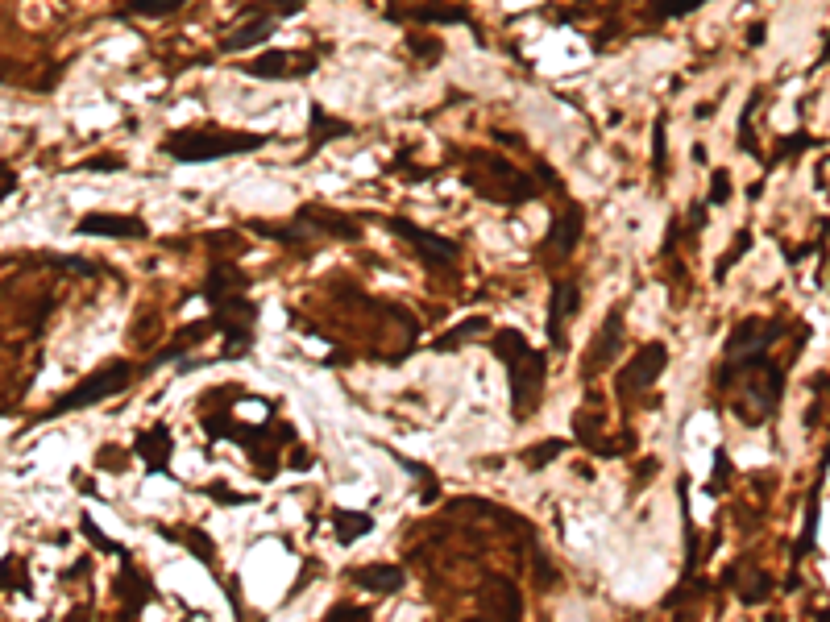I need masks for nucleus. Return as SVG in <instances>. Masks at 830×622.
Listing matches in <instances>:
<instances>
[{
	"label": "nucleus",
	"instance_id": "nucleus-41",
	"mask_svg": "<svg viewBox=\"0 0 830 622\" xmlns=\"http://www.w3.org/2000/svg\"><path fill=\"white\" fill-rule=\"evenodd\" d=\"M204 494H208L212 502H225V506H245V502H254V494H233V490H225V482L204 486Z\"/></svg>",
	"mask_w": 830,
	"mask_h": 622
},
{
	"label": "nucleus",
	"instance_id": "nucleus-8",
	"mask_svg": "<svg viewBox=\"0 0 830 622\" xmlns=\"http://www.w3.org/2000/svg\"><path fill=\"white\" fill-rule=\"evenodd\" d=\"M664 365H669V345H664V341H648L640 353H631L623 361V370L615 374V399L623 407H631L635 394H648V386L660 382Z\"/></svg>",
	"mask_w": 830,
	"mask_h": 622
},
{
	"label": "nucleus",
	"instance_id": "nucleus-27",
	"mask_svg": "<svg viewBox=\"0 0 830 622\" xmlns=\"http://www.w3.org/2000/svg\"><path fill=\"white\" fill-rule=\"evenodd\" d=\"M391 17H407V21H424V25H440V21H449V25H469V13L457 9V5H420V9H411V13H395Z\"/></svg>",
	"mask_w": 830,
	"mask_h": 622
},
{
	"label": "nucleus",
	"instance_id": "nucleus-35",
	"mask_svg": "<svg viewBox=\"0 0 830 622\" xmlns=\"http://www.w3.org/2000/svg\"><path fill=\"white\" fill-rule=\"evenodd\" d=\"M727 490H731V457H727V448H714V469H710L706 494L718 498V494H727Z\"/></svg>",
	"mask_w": 830,
	"mask_h": 622
},
{
	"label": "nucleus",
	"instance_id": "nucleus-29",
	"mask_svg": "<svg viewBox=\"0 0 830 622\" xmlns=\"http://www.w3.org/2000/svg\"><path fill=\"white\" fill-rule=\"evenodd\" d=\"M308 0H249V5L237 13V17H270V21H283V17H295Z\"/></svg>",
	"mask_w": 830,
	"mask_h": 622
},
{
	"label": "nucleus",
	"instance_id": "nucleus-25",
	"mask_svg": "<svg viewBox=\"0 0 830 622\" xmlns=\"http://www.w3.org/2000/svg\"><path fill=\"white\" fill-rule=\"evenodd\" d=\"M328 523H332V531H337L341 544H357L362 535L374 531V515H366V511H345V506H337Z\"/></svg>",
	"mask_w": 830,
	"mask_h": 622
},
{
	"label": "nucleus",
	"instance_id": "nucleus-32",
	"mask_svg": "<svg viewBox=\"0 0 830 622\" xmlns=\"http://www.w3.org/2000/svg\"><path fill=\"white\" fill-rule=\"evenodd\" d=\"M187 5V0H121V13H137V17H171Z\"/></svg>",
	"mask_w": 830,
	"mask_h": 622
},
{
	"label": "nucleus",
	"instance_id": "nucleus-26",
	"mask_svg": "<svg viewBox=\"0 0 830 622\" xmlns=\"http://www.w3.org/2000/svg\"><path fill=\"white\" fill-rule=\"evenodd\" d=\"M801 150H822V137H814V133H806V129H797V133L781 137V141H777V154L764 158V171H772V166H781V162H793Z\"/></svg>",
	"mask_w": 830,
	"mask_h": 622
},
{
	"label": "nucleus",
	"instance_id": "nucleus-2",
	"mask_svg": "<svg viewBox=\"0 0 830 622\" xmlns=\"http://www.w3.org/2000/svg\"><path fill=\"white\" fill-rule=\"evenodd\" d=\"M743 382V394L735 399V415L743 428H760V423L772 419V411L781 407V394H785V370L777 361L764 353H752V357H739V361H723V370L714 374V386L718 390H731Z\"/></svg>",
	"mask_w": 830,
	"mask_h": 622
},
{
	"label": "nucleus",
	"instance_id": "nucleus-12",
	"mask_svg": "<svg viewBox=\"0 0 830 622\" xmlns=\"http://www.w3.org/2000/svg\"><path fill=\"white\" fill-rule=\"evenodd\" d=\"M581 229H586V212H581L577 204H569L557 220L548 224V237L536 245V253H540V262H548V266H557V262H565L569 253L577 249V241H581Z\"/></svg>",
	"mask_w": 830,
	"mask_h": 622
},
{
	"label": "nucleus",
	"instance_id": "nucleus-33",
	"mask_svg": "<svg viewBox=\"0 0 830 622\" xmlns=\"http://www.w3.org/2000/svg\"><path fill=\"white\" fill-rule=\"evenodd\" d=\"M752 241H756V237H752V229H739V233H735V241H731V245H727V253H723V262L714 266V278H718V282H723V278L731 274V266H739V262H743V253L752 249Z\"/></svg>",
	"mask_w": 830,
	"mask_h": 622
},
{
	"label": "nucleus",
	"instance_id": "nucleus-15",
	"mask_svg": "<svg viewBox=\"0 0 830 622\" xmlns=\"http://www.w3.org/2000/svg\"><path fill=\"white\" fill-rule=\"evenodd\" d=\"M581 307V291H577V282H552V291H548V345L552 349H565V324L569 316Z\"/></svg>",
	"mask_w": 830,
	"mask_h": 622
},
{
	"label": "nucleus",
	"instance_id": "nucleus-3",
	"mask_svg": "<svg viewBox=\"0 0 830 622\" xmlns=\"http://www.w3.org/2000/svg\"><path fill=\"white\" fill-rule=\"evenodd\" d=\"M490 353L503 361L507 374H511V415H515V423H528L540 411V399H544L548 353H536L519 328H498L490 336Z\"/></svg>",
	"mask_w": 830,
	"mask_h": 622
},
{
	"label": "nucleus",
	"instance_id": "nucleus-11",
	"mask_svg": "<svg viewBox=\"0 0 830 622\" xmlns=\"http://www.w3.org/2000/svg\"><path fill=\"white\" fill-rule=\"evenodd\" d=\"M623 316H627V307H623V303L606 311V324L598 328V336H594L590 349H586V361H581V382H594V378L606 370V365L615 361V353H619V345H623Z\"/></svg>",
	"mask_w": 830,
	"mask_h": 622
},
{
	"label": "nucleus",
	"instance_id": "nucleus-30",
	"mask_svg": "<svg viewBox=\"0 0 830 622\" xmlns=\"http://www.w3.org/2000/svg\"><path fill=\"white\" fill-rule=\"evenodd\" d=\"M561 452H569V440H540V444H532V448H523V452H519V461L528 465V469H544V465L557 461Z\"/></svg>",
	"mask_w": 830,
	"mask_h": 622
},
{
	"label": "nucleus",
	"instance_id": "nucleus-34",
	"mask_svg": "<svg viewBox=\"0 0 830 622\" xmlns=\"http://www.w3.org/2000/svg\"><path fill=\"white\" fill-rule=\"evenodd\" d=\"M79 531L88 535L96 552H108V556H117V560H125V556H129V548H125V544H117V540H108V535L92 523V515H83V519H79Z\"/></svg>",
	"mask_w": 830,
	"mask_h": 622
},
{
	"label": "nucleus",
	"instance_id": "nucleus-4",
	"mask_svg": "<svg viewBox=\"0 0 830 622\" xmlns=\"http://www.w3.org/2000/svg\"><path fill=\"white\" fill-rule=\"evenodd\" d=\"M465 187L482 195L486 204H498V208H523L544 195L540 179L528 175V171H515V162H507L503 154H465Z\"/></svg>",
	"mask_w": 830,
	"mask_h": 622
},
{
	"label": "nucleus",
	"instance_id": "nucleus-44",
	"mask_svg": "<svg viewBox=\"0 0 830 622\" xmlns=\"http://www.w3.org/2000/svg\"><path fill=\"white\" fill-rule=\"evenodd\" d=\"M50 262L63 266V270H75V274H92V262H83V258H63V253H50Z\"/></svg>",
	"mask_w": 830,
	"mask_h": 622
},
{
	"label": "nucleus",
	"instance_id": "nucleus-45",
	"mask_svg": "<svg viewBox=\"0 0 830 622\" xmlns=\"http://www.w3.org/2000/svg\"><path fill=\"white\" fill-rule=\"evenodd\" d=\"M685 229H689V237H698V233L706 229V204H694V208H689V220H685Z\"/></svg>",
	"mask_w": 830,
	"mask_h": 622
},
{
	"label": "nucleus",
	"instance_id": "nucleus-19",
	"mask_svg": "<svg viewBox=\"0 0 830 622\" xmlns=\"http://www.w3.org/2000/svg\"><path fill=\"white\" fill-rule=\"evenodd\" d=\"M133 452H137V457H142V461L150 465V473H166V469H171V452H175L171 428H166V423H154L150 432H142V436H137Z\"/></svg>",
	"mask_w": 830,
	"mask_h": 622
},
{
	"label": "nucleus",
	"instance_id": "nucleus-14",
	"mask_svg": "<svg viewBox=\"0 0 830 622\" xmlns=\"http://www.w3.org/2000/svg\"><path fill=\"white\" fill-rule=\"evenodd\" d=\"M295 220L308 224L316 237H337V241H357V237H362V224H357L353 216L332 212V208H324V204H303V208L295 212Z\"/></svg>",
	"mask_w": 830,
	"mask_h": 622
},
{
	"label": "nucleus",
	"instance_id": "nucleus-18",
	"mask_svg": "<svg viewBox=\"0 0 830 622\" xmlns=\"http://www.w3.org/2000/svg\"><path fill=\"white\" fill-rule=\"evenodd\" d=\"M345 581H353L357 589H366V593H378V598H391V593H399L407 585L399 564H362V569H349Z\"/></svg>",
	"mask_w": 830,
	"mask_h": 622
},
{
	"label": "nucleus",
	"instance_id": "nucleus-17",
	"mask_svg": "<svg viewBox=\"0 0 830 622\" xmlns=\"http://www.w3.org/2000/svg\"><path fill=\"white\" fill-rule=\"evenodd\" d=\"M478 606L486 618H519L523 614V598H519L515 581H507V577H486V585L478 593Z\"/></svg>",
	"mask_w": 830,
	"mask_h": 622
},
{
	"label": "nucleus",
	"instance_id": "nucleus-7",
	"mask_svg": "<svg viewBox=\"0 0 830 622\" xmlns=\"http://www.w3.org/2000/svg\"><path fill=\"white\" fill-rule=\"evenodd\" d=\"M382 224H386V229H391L399 241H407V245L415 249V258L424 262V270H432V274L453 270L457 258H461V245H457V241L440 237V233H428V229H420V224H411L407 216H386Z\"/></svg>",
	"mask_w": 830,
	"mask_h": 622
},
{
	"label": "nucleus",
	"instance_id": "nucleus-40",
	"mask_svg": "<svg viewBox=\"0 0 830 622\" xmlns=\"http://www.w3.org/2000/svg\"><path fill=\"white\" fill-rule=\"evenodd\" d=\"M125 465H129V448H121V444H104V448H100V469L121 473Z\"/></svg>",
	"mask_w": 830,
	"mask_h": 622
},
{
	"label": "nucleus",
	"instance_id": "nucleus-1",
	"mask_svg": "<svg viewBox=\"0 0 830 622\" xmlns=\"http://www.w3.org/2000/svg\"><path fill=\"white\" fill-rule=\"evenodd\" d=\"M249 278L241 266L233 262H212L208 278H204V299L212 303V332L220 336V353L216 361H241L254 349V328H258V303L245 295Z\"/></svg>",
	"mask_w": 830,
	"mask_h": 622
},
{
	"label": "nucleus",
	"instance_id": "nucleus-38",
	"mask_svg": "<svg viewBox=\"0 0 830 622\" xmlns=\"http://www.w3.org/2000/svg\"><path fill=\"white\" fill-rule=\"evenodd\" d=\"M664 171H669V150H664V117H656V125H652V175L664 179Z\"/></svg>",
	"mask_w": 830,
	"mask_h": 622
},
{
	"label": "nucleus",
	"instance_id": "nucleus-42",
	"mask_svg": "<svg viewBox=\"0 0 830 622\" xmlns=\"http://www.w3.org/2000/svg\"><path fill=\"white\" fill-rule=\"evenodd\" d=\"M411 50H420V63L424 67H436L440 54H445V46H440L436 38H411Z\"/></svg>",
	"mask_w": 830,
	"mask_h": 622
},
{
	"label": "nucleus",
	"instance_id": "nucleus-10",
	"mask_svg": "<svg viewBox=\"0 0 830 622\" xmlns=\"http://www.w3.org/2000/svg\"><path fill=\"white\" fill-rule=\"evenodd\" d=\"M75 233L79 237H108V241H142V237H150V224L137 212H83Z\"/></svg>",
	"mask_w": 830,
	"mask_h": 622
},
{
	"label": "nucleus",
	"instance_id": "nucleus-28",
	"mask_svg": "<svg viewBox=\"0 0 830 622\" xmlns=\"http://www.w3.org/2000/svg\"><path fill=\"white\" fill-rule=\"evenodd\" d=\"M486 328H490V324H486L482 316H469V320H461L453 332H445V336H440V341H436L432 349H436V353H457L465 341H474V336H482Z\"/></svg>",
	"mask_w": 830,
	"mask_h": 622
},
{
	"label": "nucleus",
	"instance_id": "nucleus-16",
	"mask_svg": "<svg viewBox=\"0 0 830 622\" xmlns=\"http://www.w3.org/2000/svg\"><path fill=\"white\" fill-rule=\"evenodd\" d=\"M117 598H121V618H137L154 598H158V589L150 577H142L133 569V560L125 556L121 560V577H117Z\"/></svg>",
	"mask_w": 830,
	"mask_h": 622
},
{
	"label": "nucleus",
	"instance_id": "nucleus-23",
	"mask_svg": "<svg viewBox=\"0 0 830 622\" xmlns=\"http://www.w3.org/2000/svg\"><path fill=\"white\" fill-rule=\"evenodd\" d=\"M341 137H353V125H349V121H337V117H328L320 104H312V125H308L312 154H320L324 146H332V141H341Z\"/></svg>",
	"mask_w": 830,
	"mask_h": 622
},
{
	"label": "nucleus",
	"instance_id": "nucleus-6",
	"mask_svg": "<svg viewBox=\"0 0 830 622\" xmlns=\"http://www.w3.org/2000/svg\"><path fill=\"white\" fill-rule=\"evenodd\" d=\"M129 378H133V365L129 361H108V365H100V370H92L83 382H75L59 403H54L42 419H59V415H67V411H79V407H96V403H104V399H113V394H121L125 386H129Z\"/></svg>",
	"mask_w": 830,
	"mask_h": 622
},
{
	"label": "nucleus",
	"instance_id": "nucleus-48",
	"mask_svg": "<svg viewBox=\"0 0 830 622\" xmlns=\"http://www.w3.org/2000/svg\"><path fill=\"white\" fill-rule=\"evenodd\" d=\"M5 75H9V67H5V63H0V79H5Z\"/></svg>",
	"mask_w": 830,
	"mask_h": 622
},
{
	"label": "nucleus",
	"instance_id": "nucleus-47",
	"mask_svg": "<svg viewBox=\"0 0 830 622\" xmlns=\"http://www.w3.org/2000/svg\"><path fill=\"white\" fill-rule=\"evenodd\" d=\"M747 42L760 46V42H764V25H752V34H747Z\"/></svg>",
	"mask_w": 830,
	"mask_h": 622
},
{
	"label": "nucleus",
	"instance_id": "nucleus-36",
	"mask_svg": "<svg viewBox=\"0 0 830 622\" xmlns=\"http://www.w3.org/2000/svg\"><path fill=\"white\" fill-rule=\"evenodd\" d=\"M756 104H760V92L752 96V104H747V108H743V117H739V150L764 162V154H760V146H756V133H752V112H756Z\"/></svg>",
	"mask_w": 830,
	"mask_h": 622
},
{
	"label": "nucleus",
	"instance_id": "nucleus-20",
	"mask_svg": "<svg viewBox=\"0 0 830 622\" xmlns=\"http://www.w3.org/2000/svg\"><path fill=\"white\" fill-rule=\"evenodd\" d=\"M279 30V21L270 17H254V21H241L233 34L220 38V54H237V50H254V46H266Z\"/></svg>",
	"mask_w": 830,
	"mask_h": 622
},
{
	"label": "nucleus",
	"instance_id": "nucleus-21",
	"mask_svg": "<svg viewBox=\"0 0 830 622\" xmlns=\"http://www.w3.org/2000/svg\"><path fill=\"white\" fill-rule=\"evenodd\" d=\"M245 229L249 233H258V237H266V241H279V245H291V249H303L308 245L316 233L308 229L303 220H283V224H270V220H245Z\"/></svg>",
	"mask_w": 830,
	"mask_h": 622
},
{
	"label": "nucleus",
	"instance_id": "nucleus-24",
	"mask_svg": "<svg viewBox=\"0 0 830 622\" xmlns=\"http://www.w3.org/2000/svg\"><path fill=\"white\" fill-rule=\"evenodd\" d=\"M822 477H826V465L818 469V482L810 490V502H806V523H801V540L793 544V569L801 560H810L814 552V540H818V498H822Z\"/></svg>",
	"mask_w": 830,
	"mask_h": 622
},
{
	"label": "nucleus",
	"instance_id": "nucleus-22",
	"mask_svg": "<svg viewBox=\"0 0 830 622\" xmlns=\"http://www.w3.org/2000/svg\"><path fill=\"white\" fill-rule=\"evenodd\" d=\"M166 540H175V544H187L191 556H196L208 573H216V544H212V535L200 531V527H162Z\"/></svg>",
	"mask_w": 830,
	"mask_h": 622
},
{
	"label": "nucleus",
	"instance_id": "nucleus-37",
	"mask_svg": "<svg viewBox=\"0 0 830 622\" xmlns=\"http://www.w3.org/2000/svg\"><path fill=\"white\" fill-rule=\"evenodd\" d=\"M125 158L121 154H96V158H83V162H75V171H88V175H117V171H125Z\"/></svg>",
	"mask_w": 830,
	"mask_h": 622
},
{
	"label": "nucleus",
	"instance_id": "nucleus-43",
	"mask_svg": "<svg viewBox=\"0 0 830 622\" xmlns=\"http://www.w3.org/2000/svg\"><path fill=\"white\" fill-rule=\"evenodd\" d=\"M366 606H328V622H366Z\"/></svg>",
	"mask_w": 830,
	"mask_h": 622
},
{
	"label": "nucleus",
	"instance_id": "nucleus-9",
	"mask_svg": "<svg viewBox=\"0 0 830 622\" xmlns=\"http://www.w3.org/2000/svg\"><path fill=\"white\" fill-rule=\"evenodd\" d=\"M785 336V320H764V316H747L743 324H735V332L727 336L723 345V361H739V357H752V353H764L772 349Z\"/></svg>",
	"mask_w": 830,
	"mask_h": 622
},
{
	"label": "nucleus",
	"instance_id": "nucleus-39",
	"mask_svg": "<svg viewBox=\"0 0 830 622\" xmlns=\"http://www.w3.org/2000/svg\"><path fill=\"white\" fill-rule=\"evenodd\" d=\"M731 200V171H723V166H718L714 171V179H710V195H706V208H723Z\"/></svg>",
	"mask_w": 830,
	"mask_h": 622
},
{
	"label": "nucleus",
	"instance_id": "nucleus-13",
	"mask_svg": "<svg viewBox=\"0 0 830 622\" xmlns=\"http://www.w3.org/2000/svg\"><path fill=\"white\" fill-rule=\"evenodd\" d=\"M316 63H320V54L312 50H270V54H258L254 63H245L241 71L254 79H303L316 71Z\"/></svg>",
	"mask_w": 830,
	"mask_h": 622
},
{
	"label": "nucleus",
	"instance_id": "nucleus-5",
	"mask_svg": "<svg viewBox=\"0 0 830 622\" xmlns=\"http://www.w3.org/2000/svg\"><path fill=\"white\" fill-rule=\"evenodd\" d=\"M266 146V133H233V129H175L162 137V154L171 162H216L254 154Z\"/></svg>",
	"mask_w": 830,
	"mask_h": 622
},
{
	"label": "nucleus",
	"instance_id": "nucleus-46",
	"mask_svg": "<svg viewBox=\"0 0 830 622\" xmlns=\"http://www.w3.org/2000/svg\"><path fill=\"white\" fill-rule=\"evenodd\" d=\"M13 191H17V175L9 171V166H0V204H5Z\"/></svg>",
	"mask_w": 830,
	"mask_h": 622
},
{
	"label": "nucleus",
	"instance_id": "nucleus-31",
	"mask_svg": "<svg viewBox=\"0 0 830 622\" xmlns=\"http://www.w3.org/2000/svg\"><path fill=\"white\" fill-rule=\"evenodd\" d=\"M706 0H648V17L652 21H677V17H689L698 13Z\"/></svg>",
	"mask_w": 830,
	"mask_h": 622
}]
</instances>
